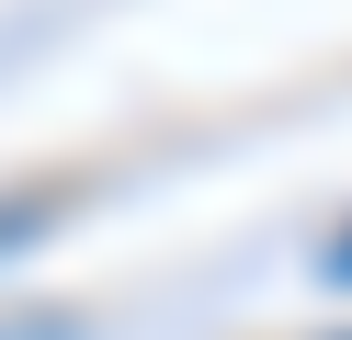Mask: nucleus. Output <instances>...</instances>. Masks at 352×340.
Here are the masks:
<instances>
[{"instance_id":"nucleus-1","label":"nucleus","mask_w":352,"mask_h":340,"mask_svg":"<svg viewBox=\"0 0 352 340\" xmlns=\"http://www.w3.org/2000/svg\"><path fill=\"white\" fill-rule=\"evenodd\" d=\"M329 284H352V238H341V249H329Z\"/></svg>"}]
</instances>
